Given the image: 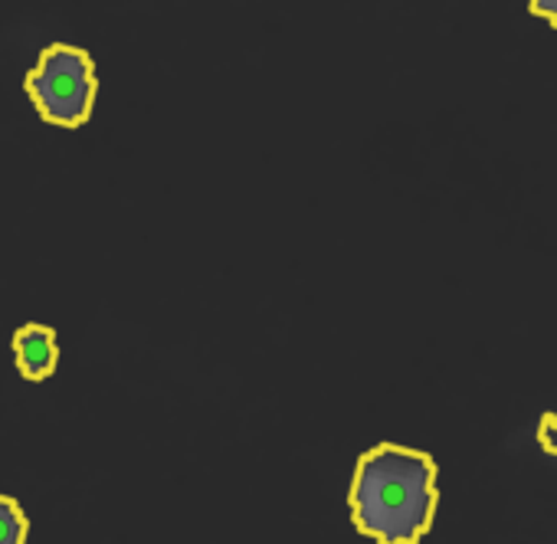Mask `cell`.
<instances>
[{"mask_svg":"<svg viewBox=\"0 0 557 544\" xmlns=\"http://www.w3.org/2000/svg\"><path fill=\"white\" fill-rule=\"evenodd\" d=\"M24 89L44 122L57 128H83L92 119L99 96L96 63L79 47L53 44L27 73Z\"/></svg>","mask_w":557,"mask_h":544,"instance_id":"2","label":"cell"},{"mask_svg":"<svg viewBox=\"0 0 557 544\" xmlns=\"http://www.w3.org/2000/svg\"><path fill=\"white\" fill-rule=\"evenodd\" d=\"M11 351H14V364H17L21 378L30 381V384H40V381L53 378V371L60 364L57 332L50 325H40V322H30V325L17 329V335L11 342Z\"/></svg>","mask_w":557,"mask_h":544,"instance_id":"3","label":"cell"},{"mask_svg":"<svg viewBox=\"0 0 557 544\" xmlns=\"http://www.w3.org/2000/svg\"><path fill=\"white\" fill-rule=\"evenodd\" d=\"M537 443L547 456H557V413H544L537 423Z\"/></svg>","mask_w":557,"mask_h":544,"instance_id":"5","label":"cell"},{"mask_svg":"<svg viewBox=\"0 0 557 544\" xmlns=\"http://www.w3.org/2000/svg\"><path fill=\"white\" fill-rule=\"evenodd\" d=\"M348 502L361 534L381 544H417L440 505L436 462L423 449L381 443L358 459Z\"/></svg>","mask_w":557,"mask_h":544,"instance_id":"1","label":"cell"},{"mask_svg":"<svg viewBox=\"0 0 557 544\" xmlns=\"http://www.w3.org/2000/svg\"><path fill=\"white\" fill-rule=\"evenodd\" d=\"M528 8H531L534 17L547 21L557 30V0H528Z\"/></svg>","mask_w":557,"mask_h":544,"instance_id":"6","label":"cell"},{"mask_svg":"<svg viewBox=\"0 0 557 544\" xmlns=\"http://www.w3.org/2000/svg\"><path fill=\"white\" fill-rule=\"evenodd\" d=\"M27 534H30V521L24 508L14 498L0 495V544H24Z\"/></svg>","mask_w":557,"mask_h":544,"instance_id":"4","label":"cell"}]
</instances>
